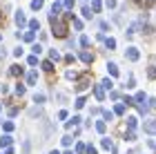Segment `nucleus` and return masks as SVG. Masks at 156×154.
Here are the masks:
<instances>
[{"instance_id": "42", "label": "nucleus", "mask_w": 156, "mask_h": 154, "mask_svg": "<svg viewBox=\"0 0 156 154\" xmlns=\"http://www.w3.org/2000/svg\"><path fill=\"white\" fill-rule=\"evenodd\" d=\"M65 154H74V152H65Z\"/></svg>"}, {"instance_id": "3", "label": "nucleus", "mask_w": 156, "mask_h": 154, "mask_svg": "<svg viewBox=\"0 0 156 154\" xmlns=\"http://www.w3.org/2000/svg\"><path fill=\"white\" fill-rule=\"evenodd\" d=\"M125 56H127V58H129V60H138V56H140V54H138V49H136V47H129Z\"/></svg>"}, {"instance_id": "11", "label": "nucleus", "mask_w": 156, "mask_h": 154, "mask_svg": "<svg viewBox=\"0 0 156 154\" xmlns=\"http://www.w3.org/2000/svg\"><path fill=\"white\" fill-rule=\"evenodd\" d=\"M145 132H156V121H150V123H145Z\"/></svg>"}, {"instance_id": "8", "label": "nucleus", "mask_w": 156, "mask_h": 154, "mask_svg": "<svg viewBox=\"0 0 156 154\" xmlns=\"http://www.w3.org/2000/svg\"><path fill=\"white\" fill-rule=\"evenodd\" d=\"M36 78H38L36 72H29V74H27V83H29V85H34V83H36Z\"/></svg>"}, {"instance_id": "39", "label": "nucleus", "mask_w": 156, "mask_h": 154, "mask_svg": "<svg viewBox=\"0 0 156 154\" xmlns=\"http://www.w3.org/2000/svg\"><path fill=\"white\" fill-rule=\"evenodd\" d=\"M87 154H96V148H94V145H87Z\"/></svg>"}, {"instance_id": "41", "label": "nucleus", "mask_w": 156, "mask_h": 154, "mask_svg": "<svg viewBox=\"0 0 156 154\" xmlns=\"http://www.w3.org/2000/svg\"><path fill=\"white\" fill-rule=\"evenodd\" d=\"M51 154H60V152H56V150H54V152H51Z\"/></svg>"}, {"instance_id": "17", "label": "nucleus", "mask_w": 156, "mask_h": 154, "mask_svg": "<svg viewBox=\"0 0 156 154\" xmlns=\"http://www.w3.org/2000/svg\"><path fill=\"white\" fill-rule=\"evenodd\" d=\"M105 127H107V125H105V121H98V123H96V130H98V132H101V134H103V132H105Z\"/></svg>"}, {"instance_id": "33", "label": "nucleus", "mask_w": 156, "mask_h": 154, "mask_svg": "<svg viewBox=\"0 0 156 154\" xmlns=\"http://www.w3.org/2000/svg\"><path fill=\"white\" fill-rule=\"evenodd\" d=\"M62 145H72V136H62Z\"/></svg>"}, {"instance_id": "14", "label": "nucleus", "mask_w": 156, "mask_h": 154, "mask_svg": "<svg viewBox=\"0 0 156 154\" xmlns=\"http://www.w3.org/2000/svg\"><path fill=\"white\" fill-rule=\"evenodd\" d=\"M127 127H129V130H134V127H136V116L127 118Z\"/></svg>"}, {"instance_id": "25", "label": "nucleus", "mask_w": 156, "mask_h": 154, "mask_svg": "<svg viewBox=\"0 0 156 154\" xmlns=\"http://www.w3.org/2000/svg\"><path fill=\"white\" fill-rule=\"evenodd\" d=\"M103 148L105 150H112V141H109V138H103Z\"/></svg>"}, {"instance_id": "36", "label": "nucleus", "mask_w": 156, "mask_h": 154, "mask_svg": "<svg viewBox=\"0 0 156 154\" xmlns=\"http://www.w3.org/2000/svg\"><path fill=\"white\" fill-rule=\"evenodd\" d=\"M147 76H150V78H156V67H152L150 72H147Z\"/></svg>"}, {"instance_id": "20", "label": "nucleus", "mask_w": 156, "mask_h": 154, "mask_svg": "<svg viewBox=\"0 0 156 154\" xmlns=\"http://www.w3.org/2000/svg\"><path fill=\"white\" fill-rule=\"evenodd\" d=\"M103 116L107 118V121H112V118H114V112H109V109H103Z\"/></svg>"}, {"instance_id": "29", "label": "nucleus", "mask_w": 156, "mask_h": 154, "mask_svg": "<svg viewBox=\"0 0 156 154\" xmlns=\"http://www.w3.org/2000/svg\"><path fill=\"white\" fill-rule=\"evenodd\" d=\"M83 16L85 18H91V9H89V7H85V9H83Z\"/></svg>"}, {"instance_id": "7", "label": "nucleus", "mask_w": 156, "mask_h": 154, "mask_svg": "<svg viewBox=\"0 0 156 154\" xmlns=\"http://www.w3.org/2000/svg\"><path fill=\"white\" fill-rule=\"evenodd\" d=\"M80 60H83V63H87V65H89V63L94 60V58H91V54H89V52H83V54H80Z\"/></svg>"}, {"instance_id": "38", "label": "nucleus", "mask_w": 156, "mask_h": 154, "mask_svg": "<svg viewBox=\"0 0 156 154\" xmlns=\"http://www.w3.org/2000/svg\"><path fill=\"white\" fill-rule=\"evenodd\" d=\"M83 105H85V98H78V101H76V107H78V109H80Z\"/></svg>"}, {"instance_id": "34", "label": "nucleus", "mask_w": 156, "mask_h": 154, "mask_svg": "<svg viewBox=\"0 0 156 154\" xmlns=\"http://www.w3.org/2000/svg\"><path fill=\"white\" fill-rule=\"evenodd\" d=\"M34 101H36V103H42V101H45V96H42V94H36V96H34Z\"/></svg>"}, {"instance_id": "19", "label": "nucleus", "mask_w": 156, "mask_h": 154, "mask_svg": "<svg viewBox=\"0 0 156 154\" xmlns=\"http://www.w3.org/2000/svg\"><path fill=\"white\" fill-rule=\"evenodd\" d=\"M125 141H136V134H134V132L129 130V132L125 134Z\"/></svg>"}, {"instance_id": "31", "label": "nucleus", "mask_w": 156, "mask_h": 154, "mask_svg": "<svg viewBox=\"0 0 156 154\" xmlns=\"http://www.w3.org/2000/svg\"><path fill=\"white\" fill-rule=\"evenodd\" d=\"M16 94L23 96V94H25V85H16Z\"/></svg>"}, {"instance_id": "10", "label": "nucleus", "mask_w": 156, "mask_h": 154, "mask_svg": "<svg viewBox=\"0 0 156 154\" xmlns=\"http://www.w3.org/2000/svg\"><path fill=\"white\" fill-rule=\"evenodd\" d=\"M42 5H45V0H34V2H31V9H34V11H38Z\"/></svg>"}, {"instance_id": "26", "label": "nucleus", "mask_w": 156, "mask_h": 154, "mask_svg": "<svg viewBox=\"0 0 156 154\" xmlns=\"http://www.w3.org/2000/svg\"><path fill=\"white\" fill-rule=\"evenodd\" d=\"M31 52H34V54H36V56H38V54L42 52V47H40V45L36 43V45H34V47H31Z\"/></svg>"}, {"instance_id": "9", "label": "nucleus", "mask_w": 156, "mask_h": 154, "mask_svg": "<svg viewBox=\"0 0 156 154\" xmlns=\"http://www.w3.org/2000/svg\"><path fill=\"white\" fill-rule=\"evenodd\" d=\"M29 29H31V31H38V29H40V23H38L36 18H34V20H29Z\"/></svg>"}, {"instance_id": "32", "label": "nucleus", "mask_w": 156, "mask_h": 154, "mask_svg": "<svg viewBox=\"0 0 156 154\" xmlns=\"http://www.w3.org/2000/svg\"><path fill=\"white\" fill-rule=\"evenodd\" d=\"M11 130H13V123L7 121V123H5V132H11Z\"/></svg>"}, {"instance_id": "6", "label": "nucleus", "mask_w": 156, "mask_h": 154, "mask_svg": "<svg viewBox=\"0 0 156 154\" xmlns=\"http://www.w3.org/2000/svg\"><path fill=\"white\" fill-rule=\"evenodd\" d=\"M94 94H96V98H98V101H103V98H105V92H103V87H101V85H96V87H94Z\"/></svg>"}, {"instance_id": "35", "label": "nucleus", "mask_w": 156, "mask_h": 154, "mask_svg": "<svg viewBox=\"0 0 156 154\" xmlns=\"http://www.w3.org/2000/svg\"><path fill=\"white\" fill-rule=\"evenodd\" d=\"M80 45H83V47H87V45H89V38H87V36H83V38H80Z\"/></svg>"}, {"instance_id": "4", "label": "nucleus", "mask_w": 156, "mask_h": 154, "mask_svg": "<svg viewBox=\"0 0 156 154\" xmlns=\"http://www.w3.org/2000/svg\"><path fill=\"white\" fill-rule=\"evenodd\" d=\"M11 141H13V138H11L9 134H7V136H2V138H0V148H9V145H11Z\"/></svg>"}, {"instance_id": "22", "label": "nucleus", "mask_w": 156, "mask_h": 154, "mask_svg": "<svg viewBox=\"0 0 156 154\" xmlns=\"http://www.w3.org/2000/svg\"><path fill=\"white\" fill-rule=\"evenodd\" d=\"M49 58H51V60H58V58H60V54L56 52V49H51V52H49Z\"/></svg>"}, {"instance_id": "24", "label": "nucleus", "mask_w": 156, "mask_h": 154, "mask_svg": "<svg viewBox=\"0 0 156 154\" xmlns=\"http://www.w3.org/2000/svg\"><path fill=\"white\" fill-rule=\"evenodd\" d=\"M116 47V40L114 38H107V49H114Z\"/></svg>"}, {"instance_id": "12", "label": "nucleus", "mask_w": 156, "mask_h": 154, "mask_svg": "<svg viewBox=\"0 0 156 154\" xmlns=\"http://www.w3.org/2000/svg\"><path fill=\"white\" fill-rule=\"evenodd\" d=\"M107 72H109L112 76H118V69H116V65H114V63H109V65H107Z\"/></svg>"}, {"instance_id": "5", "label": "nucleus", "mask_w": 156, "mask_h": 154, "mask_svg": "<svg viewBox=\"0 0 156 154\" xmlns=\"http://www.w3.org/2000/svg\"><path fill=\"white\" fill-rule=\"evenodd\" d=\"M16 23H18L20 27L27 23V18H25V13H23V11H16Z\"/></svg>"}, {"instance_id": "40", "label": "nucleus", "mask_w": 156, "mask_h": 154, "mask_svg": "<svg viewBox=\"0 0 156 154\" xmlns=\"http://www.w3.org/2000/svg\"><path fill=\"white\" fill-rule=\"evenodd\" d=\"M143 2H145V5H152V2H154V0H143Z\"/></svg>"}, {"instance_id": "18", "label": "nucleus", "mask_w": 156, "mask_h": 154, "mask_svg": "<svg viewBox=\"0 0 156 154\" xmlns=\"http://www.w3.org/2000/svg\"><path fill=\"white\" fill-rule=\"evenodd\" d=\"M101 0H94V2H91V9H94V11H101Z\"/></svg>"}, {"instance_id": "28", "label": "nucleus", "mask_w": 156, "mask_h": 154, "mask_svg": "<svg viewBox=\"0 0 156 154\" xmlns=\"http://www.w3.org/2000/svg\"><path fill=\"white\" fill-rule=\"evenodd\" d=\"M123 112H125V105L118 103V105H116V114H123Z\"/></svg>"}, {"instance_id": "27", "label": "nucleus", "mask_w": 156, "mask_h": 154, "mask_svg": "<svg viewBox=\"0 0 156 154\" xmlns=\"http://www.w3.org/2000/svg\"><path fill=\"white\" fill-rule=\"evenodd\" d=\"M29 65H31V67L38 65V56H29Z\"/></svg>"}, {"instance_id": "2", "label": "nucleus", "mask_w": 156, "mask_h": 154, "mask_svg": "<svg viewBox=\"0 0 156 154\" xmlns=\"http://www.w3.org/2000/svg\"><path fill=\"white\" fill-rule=\"evenodd\" d=\"M60 9H62V5H60V2H54V5H51V13H49V18L56 20V16L60 13Z\"/></svg>"}, {"instance_id": "30", "label": "nucleus", "mask_w": 156, "mask_h": 154, "mask_svg": "<svg viewBox=\"0 0 156 154\" xmlns=\"http://www.w3.org/2000/svg\"><path fill=\"white\" fill-rule=\"evenodd\" d=\"M85 150H87V148H85V145H83V143H78V145H76V152H78V154H83Z\"/></svg>"}, {"instance_id": "23", "label": "nucleus", "mask_w": 156, "mask_h": 154, "mask_svg": "<svg viewBox=\"0 0 156 154\" xmlns=\"http://www.w3.org/2000/svg\"><path fill=\"white\" fill-rule=\"evenodd\" d=\"M136 103H138V105H140V103H145V94H143V92H138V94H136Z\"/></svg>"}, {"instance_id": "13", "label": "nucleus", "mask_w": 156, "mask_h": 154, "mask_svg": "<svg viewBox=\"0 0 156 154\" xmlns=\"http://www.w3.org/2000/svg\"><path fill=\"white\" fill-rule=\"evenodd\" d=\"M42 69H45V72H51V69H54V63H51V60H45V63H42Z\"/></svg>"}, {"instance_id": "37", "label": "nucleus", "mask_w": 156, "mask_h": 154, "mask_svg": "<svg viewBox=\"0 0 156 154\" xmlns=\"http://www.w3.org/2000/svg\"><path fill=\"white\" fill-rule=\"evenodd\" d=\"M62 5H65L67 9H72V7H74V0H65V2H62Z\"/></svg>"}, {"instance_id": "1", "label": "nucleus", "mask_w": 156, "mask_h": 154, "mask_svg": "<svg viewBox=\"0 0 156 154\" xmlns=\"http://www.w3.org/2000/svg\"><path fill=\"white\" fill-rule=\"evenodd\" d=\"M54 36H58V38H65L67 36V25L65 23H60V20H54Z\"/></svg>"}, {"instance_id": "21", "label": "nucleus", "mask_w": 156, "mask_h": 154, "mask_svg": "<svg viewBox=\"0 0 156 154\" xmlns=\"http://www.w3.org/2000/svg\"><path fill=\"white\" fill-rule=\"evenodd\" d=\"M11 74H13V76H18V74H23V67H18V65H13V67H11Z\"/></svg>"}, {"instance_id": "15", "label": "nucleus", "mask_w": 156, "mask_h": 154, "mask_svg": "<svg viewBox=\"0 0 156 154\" xmlns=\"http://www.w3.org/2000/svg\"><path fill=\"white\" fill-rule=\"evenodd\" d=\"M23 38L27 40V43H31V40H34V31H25V34H23Z\"/></svg>"}, {"instance_id": "16", "label": "nucleus", "mask_w": 156, "mask_h": 154, "mask_svg": "<svg viewBox=\"0 0 156 154\" xmlns=\"http://www.w3.org/2000/svg\"><path fill=\"white\" fill-rule=\"evenodd\" d=\"M80 123V116H74L72 121H67V127H72V125H78Z\"/></svg>"}]
</instances>
